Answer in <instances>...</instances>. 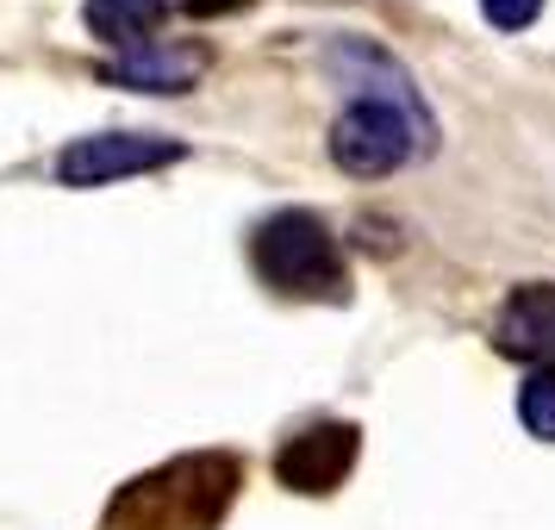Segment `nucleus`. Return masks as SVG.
Returning a JSON list of instances; mask_svg holds the SVG:
<instances>
[{
    "mask_svg": "<svg viewBox=\"0 0 555 530\" xmlns=\"http://www.w3.org/2000/svg\"><path fill=\"white\" fill-rule=\"evenodd\" d=\"M425 144V113L405 101H356L331 126V163L350 176H393Z\"/></svg>",
    "mask_w": 555,
    "mask_h": 530,
    "instance_id": "2",
    "label": "nucleus"
},
{
    "mask_svg": "<svg viewBox=\"0 0 555 530\" xmlns=\"http://www.w3.org/2000/svg\"><path fill=\"white\" fill-rule=\"evenodd\" d=\"M176 138H156V131H94V138H76L69 151L56 156V181L63 188H106L119 176H144V169H169L181 163Z\"/></svg>",
    "mask_w": 555,
    "mask_h": 530,
    "instance_id": "4",
    "label": "nucleus"
},
{
    "mask_svg": "<svg viewBox=\"0 0 555 530\" xmlns=\"http://www.w3.org/2000/svg\"><path fill=\"white\" fill-rule=\"evenodd\" d=\"M163 20H169V0H88L81 7V26L94 38H106V44H119V51L151 44L163 31Z\"/></svg>",
    "mask_w": 555,
    "mask_h": 530,
    "instance_id": "6",
    "label": "nucleus"
},
{
    "mask_svg": "<svg viewBox=\"0 0 555 530\" xmlns=\"http://www.w3.org/2000/svg\"><path fill=\"white\" fill-rule=\"evenodd\" d=\"M480 13H487L500 31H525L530 20L543 13V0H480Z\"/></svg>",
    "mask_w": 555,
    "mask_h": 530,
    "instance_id": "10",
    "label": "nucleus"
},
{
    "mask_svg": "<svg viewBox=\"0 0 555 530\" xmlns=\"http://www.w3.org/2000/svg\"><path fill=\"white\" fill-rule=\"evenodd\" d=\"M237 7H250V0H181V13H194V20H225Z\"/></svg>",
    "mask_w": 555,
    "mask_h": 530,
    "instance_id": "11",
    "label": "nucleus"
},
{
    "mask_svg": "<svg viewBox=\"0 0 555 530\" xmlns=\"http://www.w3.org/2000/svg\"><path fill=\"white\" fill-rule=\"evenodd\" d=\"M350 462H356V430L350 425H312L275 455V475H281V487H294V493H331L337 480L350 475Z\"/></svg>",
    "mask_w": 555,
    "mask_h": 530,
    "instance_id": "5",
    "label": "nucleus"
},
{
    "mask_svg": "<svg viewBox=\"0 0 555 530\" xmlns=\"http://www.w3.org/2000/svg\"><path fill=\"white\" fill-rule=\"evenodd\" d=\"M250 262L275 294H300V300H344L350 294L344 250H337V237L312 212H275V219H262L250 237Z\"/></svg>",
    "mask_w": 555,
    "mask_h": 530,
    "instance_id": "1",
    "label": "nucleus"
},
{
    "mask_svg": "<svg viewBox=\"0 0 555 530\" xmlns=\"http://www.w3.org/2000/svg\"><path fill=\"white\" fill-rule=\"evenodd\" d=\"M106 81H119V88H144V94H181V88H194L201 76V56L194 51H138V56H119V63H106L101 69Z\"/></svg>",
    "mask_w": 555,
    "mask_h": 530,
    "instance_id": "8",
    "label": "nucleus"
},
{
    "mask_svg": "<svg viewBox=\"0 0 555 530\" xmlns=\"http://www.w3.org/2000/svg\"><path fill=\"white\" fill-rule=\"evenodd\" d=\"M518 418H525L530 437L555 443V369H537V375L518 387Z\"/></svg>",
    "mask_w": 555,
    "mask_h": 530,
    "instance_id": "9",
    "label": "nucleus"
},
{
    "mask_svg": "<svg viewBox=\"0 0 555 530\" xmlns=\"http://www.w3.org/2000/svg\"><path fill=\"white\" fill-rule=\"evenodd\" d=\"M500 331H505V350L550 356V362H555V287H550V281L518 287L512 306H505V325Z\"/></svg>",
    "mask_w": 555,
    "mask_h": 530,
    "instance_id": "7",
    "label": "nucleus"
},
{
    "mask_svg": "<svg viewBox=\"0 0 555 530\" xmlns=\"http://www.w3.org/2000/svg\"><path fill=\"white\" fill-rule=\"evenodd\" d=\"M176 480H181V462H176V468H163V475H151V480H131L106 525H113V530H206L219 512H212V505H194V500H201V487H206V480H212V487H231L237 468L219 462V455H206L194 487H176Z\"/></svg>",
    "mask_w": 555,
    "mask_h": 530,
    "instance_id": "3",
    "label": "nucleus"
}]
</instances>
